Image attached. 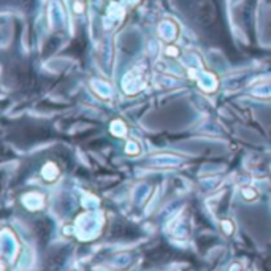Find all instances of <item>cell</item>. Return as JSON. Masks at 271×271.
Listing matches in <instances>:
<instances>
[{
  "label": "cell",
  "mask_w": 271,
  "mask_h": 271,
  "mask_svg": "<svg viewBox=\"0 0 271 271\" xmlns=\"http://www.w3.org/2000/svg\"><path fill=\"white\" fill-rule=\"evenodd\" d=\"M176 54H178V51L174 48H168V56H176Z\"/></svg>",
  "instance_id": "6da1fadb"
}]
</instances>
